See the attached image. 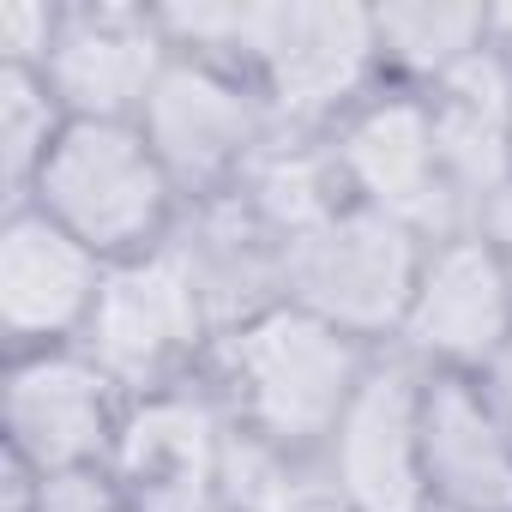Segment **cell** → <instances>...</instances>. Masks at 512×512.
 I'll return each instance as SVG.
<instances>
[{"instance_id":"cell-1","label":"cell","mask_w":512,"mask_h":512,"mask_svg":"<svg viewBox=\"0 0 512 512\" xmlns=\"http://www.w3.org/2000/svg\"><path fill=\"white\" fill-rule=\"evenodd\" d=\"M211 374L223 404L235 410V428L260 434L296 458H314L338 434L368 362L350 332L284 302L235 332H217Z\"/></svg>"},{"instance_id":"cell-2","label":"cell","mask_w":512,"mask_h":512,"mask_svg":"<svg viewBox=\"0 0 512 512\" xmlns=\"http://www.w3.org/2000/svg\"><path fill=\"white\" fill-rule=\"evenodd\" d=\"M175 181L127 121H73L37 175V211L91 253H151L169 223Z\"/></svg>"},{"instance_id":"cell-3","label":"cell","mask_w":512,"mask_h":512,"mask_svg":"<svg viewBox=\"0 0 512 512\" xmlns=\"http://www.w3.org/2000/svg\"><path fill=\"white\" fill-rule=\"evenodd\" d=\"M422 260H428L422 235H410L404 223L368 205H344L332 223L290 241L284 296L350 338L404 332L410 296L422 284Z\"/></svg>"},{"instance_id":"cell-4","label":"cell","mask_w":512,"mask_h":512,"mask_svg":"<svg viewBox=\"0 0 512 512\" xmlns=\"http://www.w3.org/2000/svg\"><path fill=\"white\" fill-rule=\"evenodd\" d=\"M211 320L199 302V284L175 241H157L151 253H133L115 272H103L97 308L85 320V356L133 392H163L169 374L205 344Z\"/></svg>"},{"instance_id":"cell-5","label":"cell","mask_w":512,"mask_h":512,"mask_svg":"<svg viewBox=\"0 0 512 512\" xmlns=\"http://www.w3.org/2000/svg\"><path fill=\"white\" fill-rule=\"evenodd\" d=\"M139 133L175 187L217 199L229 181L241 187L253 157L266 151V109L205 61H169L139 115Z\"/></svg>"},{"instance_id":"cell-6","label":"cell","mask_w":512,"mask_h":512,"mask_svg":"<svg viewBox=\"0 0 512 512\" xmlns=\"http://www.w3.org/2000/svg\"><path fill=\"white\" fill-rule=\"evenodd\" d=\"M229 422L217 398L193 386H163L139 398L109 452V482L127 512H217Z\"/></svg>"},{"instance_id":"cell-7","label":"cell","mask_w":512,"mask_h":512,"mask_svg":"<svg viewBox=\"0 0 512 512\" xmlns=\"http://www.w3.org/2000/svg\"><path fill=\"white\" fill-rule=\"evenodd\" d=\"M422 374L410 362H368L338 434L326 440L332 488L350 512H428L422 470Z\"/></svg>"},{"instance_id":"cell-8","label":"cell","mask_w":512,"mask_h":512,"mask_svg":"<svg viewBox=\"0 0 512 512\" xmlns=\"http://www.w3.org/2000/svg\"><path fill=\"white\" fill-rule=\"evenodd\" d=\"M332 151H338L350 199L404 223L410 235L452 241V235H464V223H476L470 205L452 193V181L440 169L428 103H410V97L374 103L344 127V139Z\"/></svg>"},{"instance_id":"cell-9","label":"cell","mask_w":512,"mask_h":512,"mask_svg":"<svg viewBox=\"0 0 512 512\" xmlns=\"http://www.w3.org/2000/svg\"><path fill=\"white\" fill-rule=\"evenodd\" d=\"M380 55L374 13L362 7H253L247 61L266 73L284 121H320L356 97Z\"/></svg>"},{"instance_id":"cell-10","label":"cell","mask_w":512,"mask_h":512,"mask_svg":"<svg viewBox=\"0 0 512 512\" xmlns=\"http://www.w3.org/2000/svg\"><path fill=\"white\" fill-rule=\"evenodd\" d=\"M512 338V272L506 260L476 235H452L422 260V284L404 314V344L416 356L482 368Z\"/></svg>"},{"instance_id":"cell-11","label":"cell","mask_w":512,"mask_h":512,"mask_svg":"<svg viewBox=\"0 0 512 512\" xmlns=\"http://www.w3.org/2000/svg\"><path fill=\"white\" fill-rule=\"evenodd\" d=\"M169 241H175V253L187 260V272L199 284L211 332H235V326H247V320H260V314L290 302L284 296V253H290V241L235 187L217 193V199H199L193 217Z\"/></svg>"},{"instance_id":"cell-12","label":"cell","mask_w":512,"mask_h":512,"mask_svg":"<svg viewBox=\"0 0 512 512\" xmlns=\"http://www.w3.org/2000/svg\"><path fill=\"white\" fill-rule=\"evenodd\" d=\"M115 380L91 356H37L13 374L7 386V428H13V458L31 464L37 476L61 470H91L97 458L115 452V410H109Z\"/></svg>"},{"instance_id":"cell-13","label":"cell","mask_w":512,"mask_h":512,"mask_svg":"<svg viewBox=\"0 0 512 512\" xmlns=\"http://www.w3.org/2000/svg\"><path fill=\"white\" fill-rule=\"evenodd\" d=\"M163 25L127 7H97L61 19V37L43 61V79L55 103H67L79 121H121L145 115L157 79H163Z\"/></svg>"},{"instance_id":"cell-14","label":"cell","mask_w":512,"mask_h":512,"mask_svg":"<svg viewBox=\"0 0 512 512\" xmlns=\"http://www.w3.org/2000/svg\"><path fill=\"white\" fill-rule=\"evenodd\" d=\"M103 290L97 253L43 211H13L0 229V320L19 344L85 332Z\"/></svg>"},{"instance_id":"cell-15","label":"cell","mask_w":512,"mask_h":512,"mask_svg":"<svg viewBox=\"0 0 512 512\" xmlns=\"http://www.w3.org/2000/svg\"><path fill=\"white\" fill-rule=\"evenodd\" d=\"M428 127H434V151H440L452 193L476 217L500 187H512V67L506 55L476 49L446 79H434Z\"/></svg>"},{"instance_id":"cell-16","label":"cell","mask_w":512,"mask_h":512,"mask_svg":"<svg viewBox=\"0 0 512 512\" xmlns=\"http://www.w3.org/2000/svg\"><path fill=\"white\" fill-rule=\"evenodd\" d=\"M422 470L446 512H512V434L476 380L434 374L422 386Z\"/></svg>"},{"instance_id":"cell-17","label":"cell","mask_w":512,"mask_h":512,"mask_svg":"<svg viewBox=\"0 0 512 512\" xmlns=\"http://www.w3.org/2000/svg\"><path fill=\"white\" fill-rule=\"evenodd\" d=\"M253 211H260L284 241L332 223L350 199L344 187V169H338V151L332 145H266L253 157V169L241 175L235 187Z\"/></svg>"},{"instance_id":"cell-18","label":"cell","mask_w":512,"mask_h":512,"mask_svg":"<svg viewBox=\"0 0 512 512\" xmlns=\"http://www.w3.org/2000/svg\"><path fill=\"white\" fill-rule=\"evenodd\" d=\"M380 31V55L398 61L404 73L422 79H446L458 61H470L488 37V13L482 7H386L374 13Z\"/></svg>"},{"instance_id":"cell-19","label":"cell","mask_w":512,"mask_h":512,"mask_svg":"<svg viewBox=\"0 0 512 512\" xmlns=\"http://www.w3.org/2000/svg\"><path fill=\"white\" fill-rule=\"evenodd\" d=\"M55 145H61V133H55V91H49V79H37L31 67H7L0 73V163H7L13 199L25 193V181L43 175Z\"/></svg>"},{"instance_id":"cell-20","label":"cell","mask_w":512,"mask_h":512,"mask_svg":"<svg viewBox=\"0 0 512 512\" xmlns=\"http://www.w3.org/2000/svg\"><path fill=\"white\" fill-rule=\"evenodd\" d=\"M31 512H127L115 482L97 470H61L31 482Z\"/></svg>"},{"instance_id":"cell-21","label":"cell","mask_w":512,"mask_h":512,"mask_svg":"<svg viewBox=\"0 0 512 512\" xmlns=\"http://www.w3.org/2000/svg\"><path fill=\"white\" fill-rule=\"evenodd\" d=\"M61 37V19L49 7H31V0H13L0 7V43H7V67H31V61H49Z\"/></svg>"},{"instance_id":"cell-22","label":"cell","mask_w":512,"mask_h":512,"mask_svg":"<svg viewBox=\"0 0 512 512\" xmlns=\"http://www.w3.org/2000/svg\"><path fill=\"white\" fill-rule=\"evenodd\" d=\"M476 392H482V404L494 410V422L512 434V338L482 362V380H476Z\"/></svg>"},{"instance_id":"cell-23","label":"cell","mask_w":512,"mask_h":512,"mask_svg":"<svg viewBox=\"0 0 512 512\" xmlns=\"http://www.w3.org/2000/svg\"><path fill=\"white\" fill-rule=\"evenodd\" d=\"M476 235L506 260V272H512V187H500L482 211H476Z\"/></svg>"},{"instance_id":"cell-24","label":"cell","mask_w":512,"mask_h":512,"mask_svg":"<svg viewBox=\"0 0 512 512\" xmlns=\"http://www.w3.org/2000/svg\"><path fill=\"white\" fill-rule=\"evenodd\" d=\"M7 512H31V494H25L19 482H13V506H7Z\"/></svg>"},{"instance_id":"cell-25","label":"cell","mask_w":512,"mask_h":512,"mask_svg":"<svg viewBox=\"0 0 512 512\" xmlns=\"http://www.w3.org/2000/svg\"><path fill=\"white\" fill-rule=\"evenodd\" d=\"M217 512H229V506H217Z\"/></svg>"}]
</instances>
